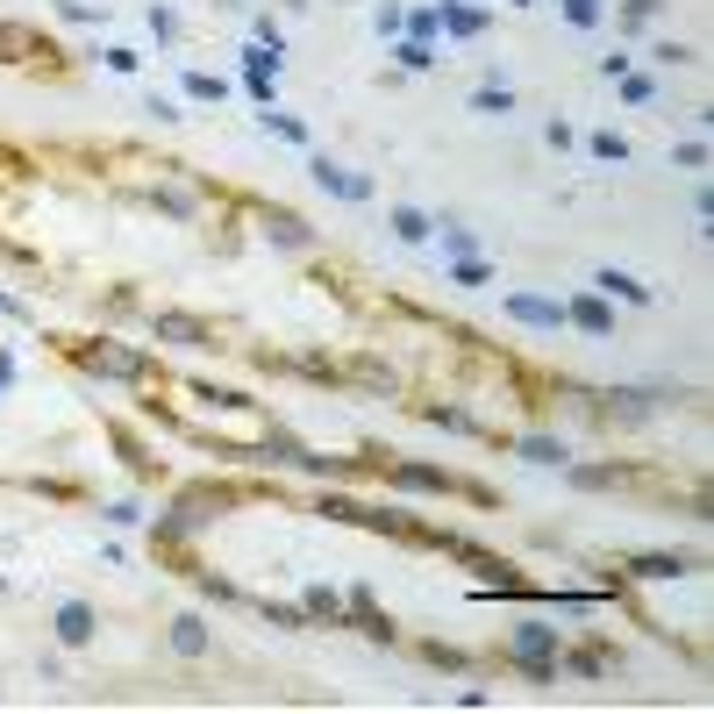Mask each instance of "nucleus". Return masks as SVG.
Here are the masks:
<instances>
[{
  "label": "nucleus",
  "instance_id": "obj_3",
  "mask_svg": "<svg viewBox=\"0 0 714 714\" xmlns=\"http://www.w3.org/2000/svg\"><path fill=\"white\" fill-rule=\"evenodd\" d=\"M72 357H79L93 379H122V386H143V379H151V357H143V350H122V343H107V336L101 343H79Z\"/></svg>",
  "mask_w": 714,
  "mask_h": 714
},
{
  "label": "nucleus",
  "instance_id": "obj_4",
  "mask_svg": "<svg viewBox=\"0 0 714 714\" xmlns=\"http://www.w3.org/2000/svg\"><path fill=\"white\" fill-rule=\"evenodd\" d=\"M151 336H157V343H179V350H207V343H215V329H207L201 315H179V307H157V315H151Z\"/></svg>",
  "mask_w": 714,
  "mask_h": 714
},
{
  "label": "nucleus",
  "instance_id": "obj_25",
  "mask_svg": "<svg viewBox=\"0 0 714 714\" xmlns=\"http://www.w3.org/2000/svg\"><path fill=\"white\" fill-rule=\"evenodd\" d=\"M422 422H436V429H450V436H472V415H464V408H422Z\"/></svg>",
  "mask_w": 714,
  "mask_h": 714
},
{
  "label": "nucleus",
  "instance_id": "obj_37",
  "mask_svg": "<svg viewBox=\"0 0 714 714\" xmlns=\"http://www.w3.org/2000/svg\"><path fill=\"white\" fill-rule=\"evenodd\" d=\"M436 29H443V22H436V8H422V15H408V36H422V43H429Z\"/></svg>",
  "mask_w": 714,
  "mask_h": 714
},
{
  "label": "nucleus",
  "instance_id": "obj_40",
  "mask_svg": "<svg viewBox=\"0 0 714 714\" xmlns=\"http://www.w3.org/2000/svg\"><path fill=\"white\" fill-rule=\"evenodd\" d=\"M151 29H157V36L171 43V36H179V15H171V8H151Z\"/></svg>",
  "mask_w": 714,
  "mask_h": 714
},
{
  "label": "nucleus",
  "instance_id": "obj_7",
  "mask_svg": "<svg viewBox=\"0 0 714 714\" xmlns=\"http://www.w3.org/2000/svg\"><path fill=\"white\" fill-rule=\"evenodd\" d=\"M315 187L336 193V201H372V179L350 165H336V157H315Z\"/></svg>",
  "mask_w": 714,
  "mask_h": 714
},
{
  "label": "nucleus",
  "instance_id": "obj_15",
  "mask_svg": "<svg viewBox=\"0 0 714 714\" xmlns=\"http://www.w3.org/2000/svg\"><path fill=\"white\" fill-rule=\"evenodd\" d=\"M594 286H600V293H608V301H629V307H650V286H643V279H636V272H614V265H608V272H600V279H594Z\"/></svg>",
  "mask_w": 714,
  "mask_h": 714
},
{
  "label": "nucleus",
  "instance_id": "obj_29",
  "mask_svg": "<svg viewBox=\"0 0 714 714\" xmlns=\"http://www.w3.org/2000/svg\"><path fill=\"white\" fill-rule=\"evenodd\" d=\"M450 279H458V286H486L494 272H486V257H458V265H450Z\"/></svg>",
  "mask_w": 714,
  "mask_h": 714
},
{
  "label": "nucleus",
  "instance_id": "obj_32",
  "mask_svg": "<svg viewBox=\"0 0 714 714\" xmlns=\"http://www.w3.org/2000/svg\"><path fill=\"white\" fill-rule=\"evenodd\" d=\"M265 129H272V137H286V143H307V129L293 115H272V107H265Z\"/></svg>",
  "mask_w": 714,
  "mask_h": 714
},
{
  "label": "nucleus",
  "instance_id": "obj_31",
  "mask_svg": "<svg viewBox=\"0 0 714 714\" xmlns=\"http://www.w3.org/2000/svg\"><path fill=\"white\" fill-rule=\"evenodd\" d=\"M293 365H301L307 379H329V386H343V372H336V365H329V357H315V350H307V357H293Z\"/></svg>",
  "mask_w": 714,
  "mask_h": 714
},
{
  "label": "nucleus",
  "instance_id": "obj_21",
  "mask_svg": "<svg viewBox=\"0 0 714 714\" xmlns=\"http://www.w3.org/2000/svg\"><path fill=\"white\" fill-rule=\"evenodd\" d=\"M522 458H528V464H572V450H564L558 436H528V443H522Z\"/></svg>",
  "mask_w": 714,
  "mask_h": 714
},
{
  "label": "nucleus",
  "instance_id": "obj_30",
  "mask_svg": "<svg viewBox=\"0 0 714 714\" xmlns=\"http://www.w3.org/2000/svg\"><path fill=\"white\" fill-rule=\"evenodd\" d=\"M422 658L436 664V672H464V650H450V643H422Z\"/></svg>",
  "mask_w": 714,
  "mask_h": 714
},
{
  "label": "nucleus",
  "instance_id": "obj_18",
  "mask_svg": "<svg viewBox=\"0 0 714 714\" xmlns=\"http://www.w3.org/2000/svg\"><path fill=\"white\" fill-rule=\"evenodd\" d=\"M622 464H572V486H586V494H608V486H622Z\"/></svg>",
  "mask_w": 714,
  "mask_h": 714
},
{
  "label": "nucleus",
  "instance_id": "obj_12",
  "mask_svg": "<svg viewBox=\"0 0 714 714\" xmlns=\"http://www.w3.org/2000/svg\"><path fill=\"white\" fill-rule=\"evenodd\" d=\"M307 622H329V629H350V608H343V594H329V586H307Z\"/></svg>",
  "mask_w": 714,
  "mask_h": 714
},
{
  "label": "nucleus",
  "instance_id": "obj_14",
  "mask_svg": "<svg viewBox=\"0 0 714 714\" xmlns=\"http://www.w3.org/2000/svg\"><path fill=\"white\" fill-rule=\"evenodd\" d=\"M436 22H443V36H458V43L486 36V15H479V8H458V0H443V8H436Z\"/></svg>",
  "mask_w": 714,
  "mask_h": 714
},
{
  "label": "nucleus",
  "instance_id": "obj_26",
  "mask_svg": "<svg viewBox=\"0 0 714 714\" xmlns=\"http://www.w3.org/2000/svg\"><path fill=\"white\" fill-rule=\"evenodd\" d=\"M443 251H450V257H479V237L464 229V221H443Z\"/></svg>",
  "mask_w": 714,
  "mask_h": 714
},
{
  "label": "nucleus",
  "instance_id": "obj_22",
  "mask_svg": "<svg viewBox=\"0 0 714 714\" xmlns=\"http://www.w3.org/2000/svg\"><path fill=\"white\" fill-rule=\"evenodd\" d=\"M472 107H479V115H508V107H514V93H508L500 79H486V86L472 93Z\"/></svg>",
  "mask_w": 714,
  "mask_h": 714
},
{
  "label": "nucleus",
  "instance_id": "obj_11",
  "mask_svg": "<svg viewBox=\"0 0 714 714\" xmlns=\"http://www.w3.org/2000/svg\"><path fill=\"white\" fill-rule=\"evenodd\" d=\"M151 207H165V215L193 221V215H201V193H193V187H179V179H157V187H151Z\"/></svg>",
  "mask_w": 714,
  "mask_h": 714
},
{
  "label": "nucleus",
  "instance_id": "obj_27",
  "mask_svg": "<svg viewBox=\"0 0 714 714\" xmlns=\"http://www.w3.org/2000/svg\"><path fill=\"white\" fill-rule=\"evenodd\" d=\"M187 93H193V101H221L229 79H215V72H187Z\"/></svg>",
  "mask_w": 714,
  "mask_h": 714
},
{
  "label": "nucleus",
  "instance_id": "obj_20",
  "mask_svg": "<svg viewBox=\"0 0 714 714\" xmlns=\"http://www.w3.org/2000/svg\"><path fill=\"white\" fill-rule=\"evenodd\" d=\"M350 379H357V386H372V393H393V386H400V379H393V365H379V357H357Z\"/></svg>",
  "mask_w": 714,
  "mask_h": 714
},
{
  "label": "nucleus",
  "instance_id": "obj_2",
  "mask_svg": "<svg viewBox=\"0 0 714 714\" xmlns=\"http://www.w3.org/2000/svg\"><path fill=\"white\" fill-rule=\"evenodd\" d=\"M558 650H564V636L550 629V622H514V636H508V664L522 672L528 686H558Z\"/></svg>",
  "mask_w": 714,
  "mask_h": 714
},
{
  "label": "nucleus",
  "instance_id": "obj_28",
  "mask_svg": "<svg viewBox=\"0 0 714 714\" xmlns=\"http://www.w3.org/2000/svg\"><path fill=\"white\" fill-rule=\"evenodd\" d=\"M564 22L572 29H600V0H564Z\"/></svg>",
  "mask_w": 714,
  "mask_h": 714
},
{
  "label": "nucleus",
  "instance_id": "obj_13",
  "mask_svg": "<svg viewBox=\"0 0 714 714\" xmlns=\"http://www.w3.org/2000/svg\"><path fill=\"white\" fill-rule=\"evenodd\" d=\"M58 643H93V608H86V600H65V608H58Z\"/></svg>",
  "mask_w": 714,
  "mask_h": 714
},
{
  "label": "nucleus",
  "instance_id": "obj_17",
  "mask_svg": "<svg viewBox=\"0 0 714 714\" xmlns=\"http://www.w3.org/2000/svg\"><path fill=\"white\" fill-rule=\"evenodd\" d=\"M171 650H179V658H207V622L201 614H179V622H171Z\"/></svg>",
  "mask_w": 714,
  "mask_h": 714
},
{
  "label": "nucleus",
  "instance_id": "obj_36",
  "mask_svg": "<svg viewBox=\"0 0 714 714\" xmlns=\"http://www.w3.org/2000/svg\"><path fill=\"white\" fill-rule=\"evenodd\" d=\"M650 58H664V65H693V43H672V36H664Z\"/></svg>",
  "mask_w": 714,
  "mask_h": 714
},
{
  "label": "nucleus",
  "instance_id": "obj_1",
  "mask_svg": "<svg viewBox=\"0 0 714 714\" xmlns=\"http://www.w3.org/2000/svg\"><path fill=\"white\" fill-rule=\"evenodd\" d=\"M237 500H243L237 486H187V494L157 514V544H193V536H201V528H215L221 514L237 508Z\"/></svg>",
  "mask_w": 714,
  "mask_h": 714
},
{
  "label": "nucleus",
  "instance_id": "obj_38",
  "mask_svg": "<svg viewBox=\"0 0 714 714\" xmlns=\"http://www.w3.org/2000/svg\"><path fill=\"white\" fill-rule=\"evenodd\" d=\"M58 8H65L72 22H101V15H107V8H93V0H58Z\"/></svg>",
  "mask_w": 714,
  "mask_h": 714
},
{
  "label": "nucleus",
  "instance_id": "obj_35",
  "mask_svg": "<svg viewBox=\"0 0 714 714\" xmlns=\"http://www.w3.org/2000/svg\"><path fill=\"white\" fill-rule=\"evenodd\" d=\"M257 43H265V51H272V58L286 51V36H279V22H272V15H257Z\"/></svg>",
  "mask_w": 714,
  "mask_h": 714
},
{
  "label": "nucleus",
  "instance_id": "obj_16",
  "mask_svg": "<svg viewBox=\"0 0 714 714\" xmlns=\"http://www.w3.org/2000/svg\"><path fill=\"white\" fill-rule=\"evenodd\" d=\"M558 672H578V679H608L614 658H608V650H558Z\"/></svg>",
  "mask_w": 714,
  "mask_h": 714
},
{
  "label": "nucleus",
  "instance_id": "obj_9",
  "mask_svg": "<svg viewBox=\"0 0 714 714\" xmlns=\"http://www.w3.org/2000/svg\"><path fill=\"white\" fill-rule=\"evenodd\" d=\"M564 322H572V329H586V336H614V307L600 301V293H578V301L564 307Z\"/></svg>",
  "mask_w": 714,
  "mask_h": 714
},
{
  "label": "nucleus",
  "instance_id": "obj_5",
  "mask_svg": "<svg viewBox=\"0 0 714 714\" xmlns=\"http://www.w3.org/2000/svg\"><path fill=\"white\" fill-rule=\"evenodd\" d=\"M508 322L558 336V329H564V301H544V293H508Z\"/></svg>",
  "mask_w": 714,
  "mask_h": 714
},
{
  "label": "nucleus",
  "instance_id": "obj_23",
  "mask_svg": "<svg viewBox=\"0 0 714 714\" xmlns=\"http://www.w3.org/2000/svg\"><path fill=\"white\" fill-rule=\"evenodd\" d=\"M257 614H265L272 629H307V608H286V600H257Z\"/></svg>",
  "mask_w": 714,
  "mask_h": 714
},
{
  "label": "nucleus",
  "instance_id": "obj_10",
  "mask_svg": "<svg viewBox=\"0 0 714 714\" xmlns=\"http://www.w3.org/2000/svg\"><path fill=\"white\" fill-rule=\"evenodd\" d=\"M265 237H272V243H286V251H307V243H315V229H307V221L293 215V207H265Z\"/></svg>",
  "mask_w": 714,
  "mask_h": 714
},
{
  "label": "nucleus",
  "instance_id": "obj_41",
  "mask_svg": "<svg viewBox=\"0 0 714 714\" xmlns=\"http://www.w3.org/2000/svg\"><path fill=\"white\" fill-rule=\"evenodd\" d=\"M514 8H528V0H514Z\"/></svg>",
  "mask_w": 714,
  "mask_h": 714
},
{
  "label": "nucleus",
  "instance_id": "obj_33",
  "mask_svg": "<svg viewBox=\"0 0 714 714\" xmlns=\"http://www.w3.org/2000/svg\"><path fill=\"white\" fill-rule=\"evenodd\" d=\"M594 157H608V165H622V157H629V143L614 137V129H600V137H594Z\"/></svg>",
  "mask_w": 714,
  "mask_h": 714
},
{
  "label": "nucleus",
  "instance_id": "obj_8",
  "mask_svg": "<svg viewBox=\"0 0 714 714\" xmlns=\"http://www.w3.org/2000/svg\"><path fill=\"white\" fill-rule=\"evenodd\" d=\"M393 486H400V494H458V479L450 472H436V464H393Z\"/></svg>",
  "mask_w": 714,
  "mask_h": 714
},
{
  "label": "nucleus",
  "instance_id": "obj_34",
  "mask_svg": "<svg viewBox=\"0 0 714 714\" xmlns=\"http://www.w3.org/2000/svg\"><path fill=\"white\" fill-rule=\"evenodd\" d=\"M658 93V79H643V72H622V101H650Z\"/></svg>",
  "mask_w": 714,
  "mask_h": 714
},
{
  "label": "nucleus",
  "instance_id": "obj_19",
  "mask_svg": "<svg viewBox=\"0 0 714 714\" xmlns=\"http://www.w3.org/2000/svg\"><path fill=\"white\" fill-rule=\"evenodd\" d=\"M429 229H436V221H429L422 207H393V237L400 243H429Z\"/></svg>",
  "mask_w": 714,
  "mask_h": 714
},
{
  "label": "nucleus",
  "instance_id": "obj_6",
  "mask_svg": "<svg viewBox=\"0 0 714 714\" xmlns=\"http://www.w3.org/2000/svg\"><path fill=\"white\" fill-rule=\"evenodd\" d=\"M622 572L643 578V586H664V578H686V572H693V558H679V550H636V558H622Z\"/></svg>",
  "mask_w": 714,
  "mask_h": 714
},
{
  "label": "nucleus",
  "instance_id": "obj_24",
  "mask_svg": "<svg viewBox=\"0 0 714 714\" xmlns=\"http://www.w3.org/2000/svg\"><path fill=\"white\" fill-rule=\"evenodd\" d=\"M393 58H400L408 72H429V65H436V51H429L422 36H400V43H393Z\"/></svg>",
  "mask_w": 714,
  "mask_h": 714
},
{
  "label": "nucleus",
  "instance_id": "obj_39",
  "mask_svg": "<svg viewBox=\"0 0 714 714\" xmlns=\"http://www.w3.org/2000/svg\"><path fill=\"white\" fill-rule=\"evenodd\" d=\"M201 594H207V600H237V586H229V578H215V572H201Z\"/></svg>",
  "mask_w": 714,
  "mask_h": 714
}]
</instances>
